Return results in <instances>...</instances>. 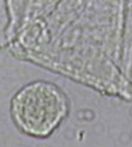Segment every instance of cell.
Segmentation results:
<instances>
[{
	"mask_svg": "<svg viewBox=\"0 0 132 147\" xmlns=\"http://www.w3.org/2000/svg\"><path fill=\"white\" fill-rule=\"evenodd\" d=\"M131 140H132L131 135L127 132H123L119 137V142L121 143L122 145H128Z\"/></svg>",
	"mask_w": 132,
	"mask_h": 147,
	"instance_id": "7a4b0ae2",
	"label": "cell"
},
{
	"mask_svg": "<svg viewBox=\"0 0 132 147\" xmlns=\"http://www.w3.org/2000/svg\"><path fill=\"white\" fill-rule=\"evenodd\" d=\"M64 92L51 82L37 80L22 86L10 100L9 112L14 126L22 134L47 138L68 114Z\"/></svg>",
	"mask_w": 132,
	"mask_h": 147,
	"instance_id": "6da1fadb",
	"label": "cell"
},
{
	"mask_svg": "<svg viewBox=\"0 0 132 147\" xmlns=\"http://www.w3.org/2000/svg\"><path fill=\"white\" fill-rule=\"evenodd\" d=\"M130 135H131V138H132V132H131V133H130Z\"/></svg>",
	"mask_w": 132,
	"mask_h": 147,
	"instance_id": "277c9868",
	"label": "cell"
},
{
	"mask_svg": "<svg viewBox=\"0 0 132 147\" xmlns=\"http://www.w3.org/2000/svg\"><path fill=\"white\" fill-rule=\"evenodd\" d=\"M129 114H130V116H131V117H132V109H131V110H130V112H129Z\"/></svg>",
	"mask_w": 132,
	"mask_h": 147,
	"instance_id": "3957f363",
	"label": "cell"
}]
</instances>
